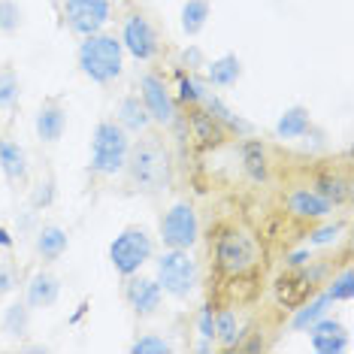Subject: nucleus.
<instances>
[{
  "instance_id": "nucleus-42",
  "label": "nucleus",
  "mask_w": 354,
  "mask_h": 354,
  "mask_svg": "<svg viewBox=\"0 0 354 354\" xmlns=\"http://www.w3.org/2000/svg\"><path fill=\"white\" fill-rule=\"evenodd\" d=\"M197 351H203V354H206V351H212V339H203V342L197 345Z\"/></svg>"
},
{
  "instance_id": "nucleus-15",
  "label": "nucleus",
  "mask_w": 354,
  "mask_h": 354,
  "mask_svg": "<svg viewBox=\"0 0 354 354\" xmlns=\"http://www.w3.org/2000/svg\"><path fill=\"white\" fill-rule=\"evenodd\" d=\"M34 131L43 142H58L67 131V109L58 100H46L34 118Z\"/></svg>"
},
{
  "instance_id": "nucleus-40",
  "label": "nucleus",
  "mask_w": 354,
  "mask_h": 354,
  "mask_svg": "<svg viewBox=\"0 0 354 354\" xmlns=\"http://www.w3.org/2000/svg\"><path fill=\"white\" fill-rule=\"evenodd\" d=\"M309 257H312V252H309V248H300V252H291V254H288V267L300 270L303 263H309Z\"/></svg>"
},
{
  "instance_id": "nucleus-37",
  "label": "nucleus",
  "mask_w": 354,
  "mask_h": 354,
  "mask_svg": "<svg viewBox=\"0 0 354 354\" xmlns=\"http://www.w3.org/2000/svg\"><path fill=\"white\" fill-rule=\"evenodd\" d=\"M339 233H342V224H327V227H318L315 233H312L309 243L312 245H327V243H333Z\"/></svg>"
},
{
  "instance_id": "nucleus-34",
  "label": "nucleus",
  "mask_w": 354,
  "mask_h": 354,
  "mask_svg": "<svg viewBox=\"0 0 354 354\" xmlns=\"http://www.w3.org/2000/svg\"><path fill=\"white\" fill-rule=\"evenodd\" d=\"M131 351L133 354H167L170 351V342H167L164 336H158V333H146V336H140V339L131 345Z\"/></svg>"
},
{
  "instance_id": "nucleus-32",
  "label": "nucleus",
  "mask_w": 354,
  "mask_h": 354,
  "mask_svg": "<svg viewBox=\"0 0 354 354\" xmlns=\"http://www.w3.org/2000/svg\"><path fill=\"white\" fill-rule=\"evenodd\" d=\"M327 297H330V303H348L351 297H354V272H351V270H345L339 279L330 281Z\"/></svg>"
},
{
  "instance_id": "nucleus-16",
  "label": "nucleus",
  "mask_w": 354,
  "mask_h": 354,
  "mask_svg": "<svg viewBox=\"0 0 354 354\" xmlns=\"http://www.w3.org/2000/svg\"><path fill=\"white\" fill-rule=\"evenodd\" d=\"M288 209L297 215V218H327L333 212V206L327 203L318 191L309 188H297L291 197H288Z\"/></svg>"
},
{
  "instance_id": "nucleus-6",
  "label": "nucleus",
  "mask_w": 354,
  "mask_h": 354,
  "mask_svg": "<svg viewBox=\"0 0 354 354\" xmlns=\"http://www.w3.org/2000/svg\"><path fill=\"white\" fill-rule=\"evenodd\" d=\"M200 236V221L191 203H173L160 218V243L167 248H191Z\"/></svg>"
},
{
  "instance_id": "nucleus-10",
  "label": "nucleus",
  "mask_w": 354,
  "mask_h": 354,
  "mask_svg": "<svg viewBox=\"0 0 354 354\" xmlns=\"http://www.w3.org/2000/svg\"><path fill=\"white\" fill-rule=\"evenodd\" d=\"M140 100L146 112L151 115V122L158 124H173L176 118V106H173V97L167 91L164 79H158L155 73H146L140 79Z\"/></svg>"
},
{
  "instance_id": "nucleus-29",
  "label": "nucleus",
  "mask_w": 354,
  "mask_h": 354,
  "mask_svg": "<svg viewBox=\"0 0 354 354\" xmlns=\"http://www.w3.org/2000/svg\"><path fill=\"white\" fill-rule=\"evenodd\" d=\"M239 324H236V315H233L230 309H224L215 315V339H218L224 348H233V345L239 342Z\"/></svg>"
},
{
  "instance_id": "nucleus-3",
  "label": "nucleus",
  "mask_w": 354,
  "mask_h": 354,
  "mask_svg": "<svg viewBox=\"0 0 354 354\" xmlns=\"http://www.w3.org/2000/svg\"><path fill=\"white\" fill-rule=\"evenodd\" d=\"M131 136L118 122H100L91 136V170L100 176H118L127 164Z\"/></svg>"
},
{
  "instance_id": "nucleus-33",
  "label": "nucleus",
  "mask_w": 354,
  "mask_h": 354,
  "mask_svg": "<svg viewBox=\"0 0 354 354\" xmlns=\"http://www.w3.org/2000/svg\"><path fill=\"white\" fill-rule=\"evenodd\" d=\"M21 28V6L15 0H0V34H15Z\"/></svg>"
},
{
  "instance_id": "nucleus-38",
  "label": "nucleus",
  "mask_w": 354,
  "mask_h": 354,
  "mask_svg": "<svg viewBox=\"0 0 354 354\" xmlns=\"http://www.w3.org/2000/svg\"><path fill=\"white\" fill-rule=\"evenodd\" d=\"M15 285H19V279H15V270L6 267V263H0V297L12 294Z\"/></svg>"
},
{
  "instance_id": "nucleus-41",
  "label": "nucleus",
  "mask_w": 354,
  "mask_h": 354,
  "mask_svg": "<svg viewBox=\"0 0 354 354\" xmlns=\"http://www.w3.org/2000/svg\"><path fill=\"white\" fill-rule=\"evenodd\" d=\"M0 248H12V233L6 227H0Z\"/></svg>"
},
{
  "instance_id": "nucleus-1",
  "label": "nucleus",
  "mask_w": 354,
  "mask_h": 354,
  "mask_svg": "<svg viewBox=\"0 0 354 354\" xmlns=\"http://www.w3.org/2000/svg\"><path fill=\"white\" fill-rule=\"evenodd\" d=\"M131 185L142 194H158L170 185V151H167L160 136H142V140L131 142L124 164Z\"/></svg>"
},
{
  "instance_id": "nucleus-11",
  "label": "nucleus",
  "mask_w": 354,
  "mask_h": 354,
  "mask_svg": "<svg viewBox=\"0 0 354 354\" xmlns=\"http://www.w3.org/2000/svg\"><path fill=\"white\" fill-rule=\"evenodd\" d=\"M312 294H315V281L306 276V272H300V270L285 272V276L276 279V300L285 306V309H297V306H303Z\"/></svg>"
},
{
  "instance_id": "nucleus-27",
  "label": "nucleus",
  "mask_w": 354,
  "mask_h": 354,
  "mask_svg": "<svg viewBox=\"0 0 354 354\" xmlns=\"http://www.w3.org/2000/svg\"><path fill=\"white\" fill-rule=\"evenodd\" d=\"M191 124H194V133L200 142H206V146H218L221 136H224V127L215 122L212 115L203 109V112H194V118H191Z\"/></svg>"
},
{
  "instance_id": "nucleus-21",
  "label": "nucleus",
  "mask_w": 354,
  "mask_h": 354,
  "mask_svg": "<svg viewBox=\"0 0 354 354\" xmlns=\"http://www.w3.org/2000/svg\"><path fill=\"white\" fill-rule=\"evenodd\" d=\"M118 124H122L127 133H142L151 124V115L146 112L140 97L131 94V97H124L122 103H118Z\"/></svg>"
},
{
  "instance_id": "nucleus-23",
  "label": "nucleus",
  "mask_w": 354,
  "mask_h": 354,
  "mask_svg": "<svg viewBox=\"0 0 354 354\" xmlns=\"http://www.w3.org/2000/svg\"><path fill=\"white\" fill-rule=\"evenodd\" d=\"M0 324H3V333L12 336V339H21V336H28L30 306L28 303H10L3 309V318H0Z\"/></svg>"
},
{
  "instance_id": "nucleus-35",
  "label": "nucleus",
  "mask_w": 354,
  "mask_h": 354,
  "mask_svg": "<svg viewBox=\"0 0 354 354\" xmlns=\"http://www.w3.org/2000/svg\"><path fill=\"white\" fill-rule=\"evenodd\" d=\"M52 200H55V179L37 182V188L30 191V206H34V209H46V206H52Z\"/></svg>"
},
{
  "instance_id": "nucleus-28",
  "label": "nucleus",
  "mask_w": 354,
  "mask_h": 354,
  "mask_svg": "<svg viewBox=\"0 0 354 354\" xmlns=\"http://www.w3.org/2000/svg\"><path fill=\"white\" fill-rule=\"evenodd\" d=\"M315 191L327 200L330 206H339V203H345V200H348V194H351L348 182L339 179V176H324V179H318Z\"/></svg>"
},
{
  "instance_id": "nucleus-26",
  "label": "nucleus",
  "mask_w": 354,
  "mask_h": 354,
  "mask_svg": "<svg viewBox=\"0 0 354 354\" xmlns=\"http://www.w3.org/2000/svg\"><path fill=\"white\" fill-rule=\"evenodd\" d=\"M327 306H330V297H327V294L315 297L312 303L306 300L303 306H297V315H294V321H291V327H294V330H309L318 318L327 315Z\"/></svg>"
},
{
  "instance_id": "nucleus-4",
  "label": "nucleus",
  "mask_w": 354,
  "mask_h": 354,
  "mask_svg": "<svg viewBox=\"0 0 354 354\" xmlns=\"http://www.w3.org/2000/svg\"><path fill=\"white\" fill-rule=\"evenodd\" d=\"M155 270H158L155 281L160 285V291L176 297V300L191 297L200 281V270L197 261L191 257V248H167L155 261Z\"/></svg>"
},
{
  "instance_id": "nucleus-20",
  "label": "nucleus",
  "mask_w": 354,
  "mask_h": 354,
  "mask_svg": "<svg viewBox=\"0 0 354 354\" xmlns=\"http://www.w3.org/2000/svg\"><path fill=\"white\" fill-rule=\"evenodd\" d=\"M312 127V118H309V109L306 106H291L281 112V118L276 122V136L279 140H300V136L309 133Z\"/></svg>"
},
{
  "instance_id": "nucleus-25",
  "label": "nucleus",
  "mask_w": 354,
  "mask_h": 354,
  "mask_svg": "<svg viewBox=\"0 0 354 354\" xmlns=\"http://www.w3.org/2000/svg\"><path fill=\"white\" fill-rule=\"evenodd\" d=\"M209 21V0H185L182 6V30L188 37H197Z\"/></svg>"
},
{
  "instance_id": "nucleus-22",
  "label": "nucleus",
  "mask_w": 354,
  "mask_h": 354,
  "mask_svg": "<svg viewBox=\"0 0 354 354\" xmlns=\"http://www.w3.org/2000/svg\"><path fill=\"white\" fill-rule=\"evenodd\" d=\"M200 103H203V106H206V112H209V115H212L215 122H218V124L224 127V131L252 133V124H248V122H243V118H239V115H233V112H230L227 106H224V103H221L218 97H215V94H203V100H200Z\"/></svg>"
},
{
  "instance_id": "nucleus-14",
  "label": "nucleus",
  "mask_w": 354,
  "mask_h": 354,
  "mask_svg": "<svg viewBox=\"0 0 354 354\" xmlns=\"http://www.w3.org/2000/svg\"><path fill=\"white\" fill-rule=\"evenodd\" d=\"M61 297V279L49 270H37L28 281V291H25V303L30 309H49V306L58 303Z\"/></svg>"
},
{
  "instance_id": "nucleus-9",
  "label": "nucleus",
  "mask_w": 354,
  "mask_h": 354,
  "mask_svg": "<svg viewBox=\"0 0 354 354\" xmlns=\"http://www.w3.org/2000/svg\"><path fill=\"white\" fill-rule=\"evenodd\" d=\"M122 46L136 61H151L158 55V34L146 15H140V12L127 15L124 30H122Z\"/></svg>"
},
{
  "instance_id": "nucleus-30",
  "label": "nucleus",
  "mask_w": 354,
  "mask_h": 354,
  "mask_svg": "<svg viewBox=\"0 0 354 354\" xmlns=\"http://www.w3.org/2000/svg\"><path fill=\"white\" fill-rule=\"evenodd\" d=\"M19 76L12 70H0V109H12L19 103Z\"/></svg>"
},
{
  "instance_id": "nucleus-36",
  "label": "nucleus",
  "mask_w": 354,
  "mask_h": 354,
  "mask_svg": "<svg viewBox=\"0 0 354 354\" xmlns=\"http://www.w3.org/2000/svg\"><path fill=\"white\" fill-rule=\"evenodd\" d=\"M197 333L203 336V339H215V312H212V306H203V309H200Z\"/></svg>"
},
{
  "instance_id": "nucleus-12",
  "label": "nucleus",
  "mask_w": 354,
  "mask_h": 354,
  "mask_svg": "<svg viewBox=\"0 0 354 354\" xmlns=\"http://www.w3.org/2000/svg\"><path fill=\"white\" fill-rule=\"evenodd\" d=\"M127 279L131 281H127V288H124V297L136 315H151V312H158L160 300H164V291H160L158 281L155 279H133V276H127Z\"/></svg>"
},
{
  "instance_id": "nucleus-13",
  "label": "nucleus",
  "mask_w": 354,
  "mask_h": 354,
  "mask_svg": "<svg viewBox=\"0 0 354 354\" xmlns=\"http://www.w3.org/2000/svg\"><path fill=\"white\" fill-rule=\"evenodd\" d=\"M309 336H312V348L318 354H336V351H345L348 348V336H345V327L339 324L336 318H318L315 324L309 327Z\"/></svg>"
},
{
  "instance_id": "nucleus-19",
  "label": "nucleus",
  "mask_w": 354,
  "mask_h": 354,
  "mask_svg": "<svg viewBox=\"0 0 354 354\" xmlns=\"http://www.w3.org/2000/svg\"><path fill=\"white\" fill-rule=\"evenodd\" d=\"M67 245H70V236L58 224H46V227L37 230V254L43 261H58L67 252Z\"/></svg>"
},
{
  "instance_id": "nucleus-17",
  "label": "nucleus",
  "mask_w": 354,
  "mask_h": 354,
  "mask_svg": "<svg viewBox=\"0 0 354 354\" xmlns=\"http://www.w3.org/2000/svg\"><path fill=\"white\" fill-rule=\"evenodd\" d=\"M0 170L3 176L15 185H21L28 179V155L19 142H10V140H0Z\"/></svg>"
},
{
  "instance_id": "nucleus-39",
  "label": "nucleus",
  "mask_w": 354,
  "mask_h": 354,
  "mask_svg": "<svg viewBox=\"0 0 354 354\" xmlns=\"http://www.w3.org/2000/svg\"><path fill=\"white\" fill-rule=\"evenodd\" d=\"M182 64H185L188 70L203 67V52H200L197 46H191V49H185V52H182Z\"/></svg>"
},
{
  "instance_id": "nucleus-18",
  "label": "nucleus",
  "mask_w": 354,
  "mask_h": 354,
  "mask_svg": "<svg viewBox=\"0 0 354 354\" xmlns=\"http://www.w3.org/2000/svg\"><path fill=\"white\" fill-rule=\"evenodd\" d=\"M239 76H243V61H239L236 55H221V58H215L206 67V82L215 85V88L236 85Z\"/></svg>"
},
{
  "instance_id": "nucleus-31",
  "label": "nucleus",
  "mask_w": 354,
  "mask_h": 354,
  "mask_svg": "<svg viewBox=\"0 0 354 354\" xmlns=\"http://www.w3.org/2000/svg\"><path fill=\"white\" fill-rule=\"evenodd\" d=\"M206 94V85L200 82L197 76L185 73V70H179V100L182 103H200Z\"/></svg>"
},
{
  "instance_id": "nucleus-7",
  "label": "nucleus",
  "mask_w": 354,
  "mask_h": 354,
  "mask_svg": "<svg viewBox=\"0 0 354 354\" xmlns=\"http://www.w3.org/2000/svg\"><path fill=\"white\" fill-rule=\"evenodd\" d=\"M64 19L73 34H100L109 21V0H64Z\"/></svg>"
},
{
  "instance_id": "nucleus-5",
  "label": "nucleus",
  "mask_w": 354,
  "mask_h": 354,
  "mask_svg": "<svg viewBox=\"0 0 354 354\" xmlns=\"http://www.w3.org/2000/svg\"><path fill=\"white\" fill-rule=\"evenodd\" d=\"M151 254H155V243H151V236L142 227H124L109 245L112 267H115V272L124 279L136 276L142 263L151 261Z\"/></svg>"
},
{
  "instance_id": "nucleus-24",
  "label": "nucleus",
  "mask_w": 354,
  "mask_h": 354,
  "mask_svg": "<svg viewBox=\"0 0 354 354\" xmlns=\"http://www.w3.org/2000/svg\"><path fill=\"white\" fill-rule=\"evenodd\" d=\"M243 170L252 182H267V151L257 140L243 142Z\"/></svg>"
},
{
  "instance_id": "nucleus-2",
  "label": "nucleus",
  "mask_w": 354,
  "mask_h": 354,
  "mask_svg": "<svg viewBox=\"0 0 354 354\" xmlns=\"http://www.w3.org/2000/svg\"><path fill=\"white\" fill-rule=\"evenodd\" d=\"M79 70L97 85H109L122 76L124 67V46L122 39L109 37V34H91L82 39L76 52Z\"/></svg>"
},
{
  "instance_id": "nucleus-8",
  "label": "nucleus",
  "mask_w": 354,
  "mask_h": 354,
  "mask_svg": "<svg viewBox=\"0 0 354 354\" xmlns=\"http://www.w3.org/2000/svg\"><path fill=\"white\" fill-rule=\"evenodd\" d=\"M215 257H218V267L224 272H243L254 263L257 257V245L254 239L248 236L245 230H230L218 239V248H215Z\"/></svg>"
},
{
  "instance_id": "nucleus-43",
  "label": "nucleus",
  "mask_w": 354,
  "mask_h": 354,
  "mask_svg": "<svg viewBox=\"0 0 354 354\" xmlns=\"http://www.w3.org/2000/svg\"><path fill=\"white\" fill-rule=\"evenodd\" d=\"M52 3H58V0H52Z\"/></svg>"
}]
</instances>
